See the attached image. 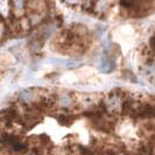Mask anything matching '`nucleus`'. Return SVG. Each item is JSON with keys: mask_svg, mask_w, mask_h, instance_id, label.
I'll use <instances>...</instances> for the list:
<instances>
[{"mask_svg": "<svg viewBox=\"0 0 155 155\" xmlns=\"http://www.w3.org/2000/svg\"><path fill=\"white\" fill-rule=\"evenodd\" d=\"M33 97H34V93L32 90H25L20 93V100H22L25 103H29L33 99Z\"/></svg>", "mask_w": 155, "mask_h": 155, "instance_id": "nucleus-1", "label": "nucleus"}, {"mask_svg": "<svg viewBox=\"0 0 155 155\" xmlns=\"http://www.w3.org/2000/svg\"><path fill=\"white\" fill-rule=\"evenodd\" d=\"M71 103H72V99H71L69 96H62V97L60 98V105L63 106V107L70 106Z\"/></svg>", "mask_w": 155, "mask_h": 155, "instance_id": "nucleus-2", "label": "nucleus"}, {"mask_svg": "<svg viewBox=\"0 0 155 155\" xmlns=\"http://www.w3.org/2000/svg\"><path fill=\"white\" fill-rule=\"evenodd\" d=\"M134 1L135 0H121V5L125 6V7H129V6H132L134 4Z\"/></svg>", "mask_w": 155, "mask_h": 155, "instance_id": "nucleus-3", "label": "nucleus"}, {"mask_svg": "<svg viewBox=\"0 0 155 155\" xmlns=\"http://www.w3.org/2000/svg\"><path fill=\"white\" fill-rule=\"evenodd\" d=\"M151 46H152V48L155 50V37H153V39L151 40Z\"/></svg>", "mask_w": 155, "mask_h": 155, "instance_id": "nucleus-4", "label": "nucleus"}]
</instances>
